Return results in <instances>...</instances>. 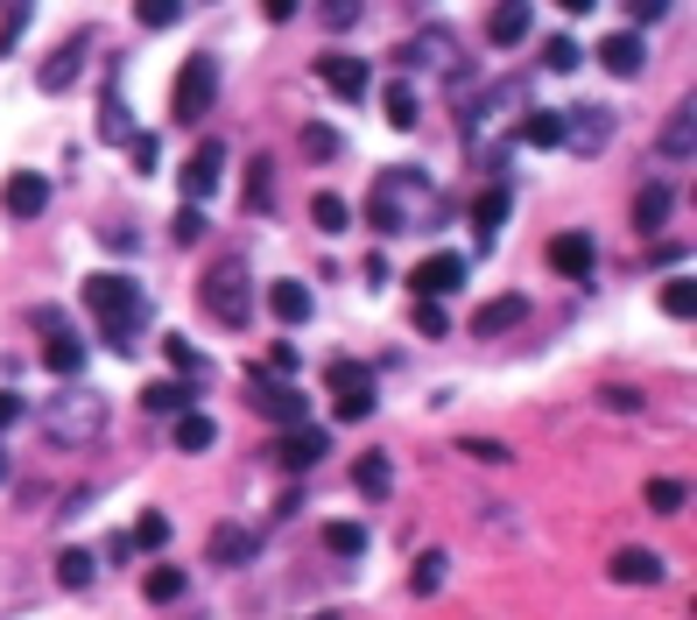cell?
<instances>
[{
  "label": "cell",
  "instance_id": "6da1fadb",
  "mask_svg": "<svg viewBox=\"0 0 697 620\" xmlns=\"http://www.w3.org/2000/svg\"><path fill=\"white\" fill-rule=\"evenodd\" d=\"M437 219H444V190L423 177L416 163L387 169L374 184V198H366V226H374L381 240H395V232H430Z\"/></svg>",
  "mask_w": 697,
  "mask_h": 620
},
{
  "label": "cell",
  "instance_id": "7a4b0ae2",
  "mask_svg": "<svg viewBox=\"0 0 697 620\" xmlns=\"http://www.w3.org/2000/svg\"><path fill=\"white\" fill-rule=\"evenodd\" d=\"M85 310L100 318V332L113 353H134L142 345V324H148V297L134 276H92L85 282Z\"/></svg>",
  "mask_w": 697,
  "mask_h": 620
},
{
  "label": "cell",
  "instance_id": "3957f363",
  "mask_svg": "<svg viewBox=\"0 0 697 620\" xmlns=\"http://www.w3.org/2000/svg\"><path fill=\"white\" fill-rule=\"evenodd\" d=\"M106 395H92V388H71V395H50L43 402V437L56 444V452H85V444H100L106 437Z\"/></svg>",
  "mask_w": 697,
  "mask_h": 620
},
{
  "label": "cell",
  "instance_id": "277c9868",
  "mask_svg": "<svg viewBox=\"0 0 697 620\" xmlns=\"http://www.w3.org/2000/svg\"><path fill=\"white\" fill-rule=\"evenodd\" d=\"M198 297H205V310L226 324V332H240V324L254 318V282H247V261H240V255H226L219 268H211Z\"/></svg>",
  "mask_w": 697,
  "mask_h": 620
},
{
  "label": "cell",
  "instance_id": "5b68a950",
  "mask_svg": "<svg viewBox=\"0 0 697 620\" xmlns=\"http://www.w3.org/2000/svg\"><path fill=\"white\" fill-rule=\"evenodd\" d=\"M211 100H219V56L198 50V56H184V71H177V92H169V113H177L184 127H198Z\"/></svg>",
  "mask_w": 697,
  "mask_h": 620
},
{
  "label": "cell",
  "instance_id": "8992f818",
  "mask_svg": "<svg viewBox=\"0 0 697 620\" xmlns=\"http://www.w3.org/2000/svg\"><path fill=\"white\" fill-rule=\"evenodd\" d=\"M613 134H620V113H606V106H571L564 113V148L571 155H606Z\"/></svg>",
  "mask_w": 697,
  "mask_h": 620
},
{
  "label": "cell",
  "instance_id": "52a82bcc",
  "mask_svg": "<svg viewBox=\"0 0 697 620\" xmlns=\"http://www.w3.org/2000/svg\"><path fill=\"white\" fill-rule=\"evenodd\" d=\"M324 452H332V431H318V423H282V437H275V465H282V473H310Z\"/></svg>",
  "mask_w": 697,
  "mask_h": 620
},
{
  "label": "cell",
  "instance_id": "ba28073f",
  "mask_svg": "<svg viewBox=\"0 0 697 620\" xmlns=\"http://www.w3.org/2000/svg\"><path fill=\"white\" fill-rule=\"evenodd\" d=\"M92 43H100V29H71V35H64V50H56L50 64L35 71V85H43V92H71V85H77V71H85V56H92Z\"/></svg>",
  "mask_w": 697,
  "mask_h": 620
},
{
  "label": "cell",
  "instance_id": "9c48e42d",
  "mask_svg": "<svg viewBox=\"0 0 697 620\" xmlns=\"http://www.w3.org/2000/svg\"><path fill=\"white\" fill-rule=\"evenodd\" d=\"M0 205H8V219H43V211H50V177H43V169H14V177L8 184H0Z\"/></svg>",
  "mask_w": 697,
  "mask_h": 620
},
{
  "label": "cell",
  "instance_id": "30bf717a",
  "mask_svg": "<svg viewBox=\"0 0 697 620\" xmlns=\"http://www.w3.org/2000/svg\"><path fill=\"white\" fill-rule=\"evenodd\" d=\"M219 184H226V142H198V148H190V163H184V198L205 205Z\"/></svg>",
  "mask_w": 697,
  "mask_h": 620
},
{
  "label": "cell",
  "instance_id": "8fae6325",
  "mask_svg": "<svg viewBox=\"0 0 697 620\" xmlns=\"http://www.w3.org/2000/svg\"><path fill=\"white\" fill-rule=\"evenodd\" d=\"M254 550H261V536H254V529H240V521H219V529L205 536V565H219V571L254 565Z\"/></svg>",
  "mask_w": 697,
  "mask_h": 620
},
{
  "label": "cell",
  "instance_id": "7c38bea8",
  "mask_svg": "<svg viewBox=\"0 0 697 620\" xmlns=\"http://www.w3.org/2000/svg\"><path fill=\"white\" fill-rule=\"evenodd\" d=\"M318 78L339 92V100H366V85H374L366 56H345V50H324V56H318Z\"/></svg>",
  "mask_w": 697,
  "mask_h": 620
},
{
  "label": "cell",
  "instance_id": "4fadbf2b",
  "mask_svg": "<svg viewBox=\"0 0 697 620\" xmlns=\"http://www.w3.org/2000/svg\"><path fill=\"white\" fill-rule=\"evenodd\" d=\"M465 282V255H423L409 268V289L416 297H451V289Z\"/></svg>",
  "mask_w": 697,
  "mask_h": 620
},
{
  "label": "cell",
  "instance_id": "5bb4252c",
  "mask_svg": "<svg viewBox=\"0 0 697 620\" xmlns=\"http://www.w3.org/2000/svg\"><path fill=\"white\" fill-rule=\"evenodd\" d=\"M550 261H556V276H571V282H592V268H599V240H592V232H556Z\"/></svg>",
  "mask_w": 697,
  "mask_h": 620
},
{
  "label": "cell",
  "instance_id": "9a60e30c",
  "mask_svg": "<svg viewBox=\"0 0 697 620\" xmlns=\"http://www.w3.org/2000/svg\"><path fill=\"white\" fill-rule=\"evenodd\" d=\"M521 318H529V297H493V303L472 310V339H500V332H514Z\"/></svg>",
  "mask_w": 697,
  "mask_h": 620
},
{
  "label": "cell",
  "instance_id": "2e32d148",
  "mask_svg": "<svg viewBox=\"0 0 697 620\" xmlns=\"http://www.w3.org/2000/svg\"><path fill=\"white\" fill-rule=\"evenodd\" d=\"M613 586H663V557H655V550H613Z\"/></svg>",
  "mask_w": 697,
  "mask_h": 620
},
{
  "label": "cell",
  "instance_id": "e0dca14e",
  "mask_svg": "<svg viewBox=\"0 0 697 620\" xmlns=\"http://www.w3.org/2000/svg\"><path fill=\"white\" fill-rule=\"evenodd\" d=\"M529 22H535V8H529V0H500V8L487 14V35H493V50H514L521 35H529Z\"/></svg>",
  "mask_w": 697,
  "mask_h": 620
},
{
  "label": "cell",
  "instance_id": "ac0fdd59",
  "mask_svg": "<svg viewBox=\"0 0 697 620\" xmlns=\"http://www.w3.org/2000/svg\"><path fill=\"white\" fill-rule=\"evenodd\" d=\"M599 64H606L613 78H642V64H648V43H642V35H606V43H599Z\"/></svg>",
  "mask_w": 697,
  "mask_h": 620
},
{
  "label": "cell",
  "instance_id": "d6986e66",
  "mask_svg": "<svg viewBox=\"0 0 697 620\" xmlns=\"http://www.w3.org/2000/svg\"><path fill=\"white\" fill-rule=\"evenodd\" d=\"M43 360H50V374L77 381V374H85V339H71L64 324H50V332H43Z\"/></svg>",
  "mask_w": 697,
  "mask_h": 620
},
{
  "label": "cell",
  "instance_id": "ffe728a7",
  "mask_svg": "<svg viewBox=\"0 0 697 620\" xmlns=\"http://www.w3.org/2000/svg\"><path fill=\"white\" fill-rule=\"evenodd\" d=\"M254 410H261V416H275V423H303V416H310V395H297L289 381H261Z\"/></svg>",
  "mask_w": 697,
  "mask_h": 620
},
{
  "label": "cell",
  "instance_id": "44dd1931",
  "mask_svg": "<svg viewBox=\"0 0 697 620\" xmlns=\"http://www.w3.org/2000/svg\"><path fill=\"white\" fill-rule=\"evenodd\" d=\"M169 444H177V452H211V444H219V423L205 410H184V416H169Z\"/></svg>",
  "mask_w": 697,
  "mask_h": 620
},
{
  "label": "cell",
  "instance_id": "7402d4cb",
  "mask_svg": "<svg viewBox=\"0 0 697 620\" xmlns=\"http://www.w3.org/2000/svg\"><path fill=\"white\" fill-rule=\"evenodd\" d=\"M669 211H676V190L669 184H648L642 198H634V232H648V240H655V232L669 226Z\"/></svg>",
  "mask_w": 697,
  "mask_h": 620
},
{
  "label": "cell",
  "instance_id": "603a6c76",
  "mask_svg": "<svg viewBox=\"0 0 697 620\" xmlns=\"http://www.w3.org/2000/svg\"><path fill=\"white\" fill-rule=\"evenodd\" d=\"M690 148H697V106L676 100L669 127H663V155H669V163H690Z\"/></svg>",
  "mask_w": 697,
  "mask_h": 620
},
{
  "label": "cell",
  "instance_id": "cb8c5ba5",
  "mask_svg": "<svg viewBox=\"0 0 697 620\" xmlns=\"http://www.w3.org/2000/svg\"><path fill=\"white\" fill-rule=\"evenodd\" d=\"M500 226H508V184H500V190H479V198H472V232H479V247H493Z\"/></svg>",
  "mask_w": 697,
  "mask_h": 620
},
{
  "label": "cell",
  "instance_id": "d4e9b609",
  "mask_svg": "<svg viewBox=\"0 0 697 620\" xmlns=\"http://www.w3.org/2000/svg\"><path fill=\"white\" fill-rule=\"evenodd\" d=\"M268 310H275L282 324H310V310H318V297H310L303 282H268Z\"/></svg>",
  "mask_w": 697,
  "mask_h": 620
},
{
  "label": "cell",
  "instance_id": "484cf974",
  "mask_svg": "<svg viewBox=\"0 0 697 620\" xmlns=\"http://www.w3.org/2000/svg\"><path fill=\"white\" fill-rule=\"evenodd\" d=\"M190 402H198V388H190V381H155V388H142V410L148 416H184Z\"/></svg>",
  "mask_w": 697,
  "mask_h": 620
},
{
  "label": "cell",
  "instance_id": "4316f807",
  "mask_svg": "<svg viewBox=\"0 0 697 620\" xmlns=\"http://www.w3.org/2000/svg\"><path fill=\"white\" fill-rule=\"evenodd\" d=\"M353 487H360L366 500H387V487H395V465H387V452H360V465H353Z\"/></svg>",
  "mask_w": 697,
  "mask_h": 620
},
{
  "label": "cell",
  "instance_id": "83f0119b",
  "mask_svg": "<svg viewBox=\"0 0 697 620\" xmlns=\"http://www.w3.org/2000/svg\"><path fill=\"white\" fill-rule=\"evenodd\" d=\"M521 142H529V148H564V113L529 106V113H521Z\"/></svg>",
  "mask_w": 697,
  "mask_h": 620
},
{
  "label": "cell",
  "instance_id": "f1b7e54d",
  "mask_svg": "<svg viewBox=\"0 0 697 620\" xmlns=\"http://www.w3.org/2000/svg\"><path fill=\"white\" fill-rule=\"evenodd\" d=\"M275 205V155H254V163H247V211H261Z\"/></svg>",
  "mask_w": 697,
  "mask_h": 620
},
{
  "label": "cell",
  "instance_id": "f546056e",
  "mask_svg": "<svg viewBox=\"0 0 697 620\" xmlns=\"http://www.w3.org/2000/svg\"><path fill=\"white\" fill-rule=\"evenodd\" d=\"M458 43H451V29H423L409 50H402V64H451Z\"/></svg>",
  "mask_w": 697,
  "mask_h": 620
},
{
  "label": "cell",
  "instance_id": "4dcf8cb0",
  "mask_svg": "<svg viewBox=\"0 0 697 620\" xmlns=\"http://www.w3.org/2000/svg\"><path fill=\"white\" fill-rule=\"evenodd\" d=\"M381 113H387V127H395V134H409V127L423 121V106H416V92H409V85H402V78H395V85H387V92H381Z\"/></svg>",
  "mask_w": 697,
  "mask_h": 620
},
{
  "label": "cell",
  "instance_id": "1f68e13d",
  "mask_svg": "<svg viewBox=\"0 0 697 620\" xmlns=\"http://www.w3.org/2000/svg\"><path fill=\"white\" fill-rule=\"evenodd\" d=\"M332 410H339L345 423H366V416H374V374H366V381H345V388H332Z\"/></svg>",
  "mask_w": 697,
  "mask_h": 620
},
{
  "label": "cell",
  "instance_id": "d6a6232c",
  "mask_svg": "<svg viewBox=\"0 0 697 620\" xmlns=\"http://www.w3.org/2000/svg\"><path fill=\"white\" fill-rule=\"evenodd\" d=\"M127 134H134L127 100H121V92H106V100H100V142H106V148H127Z\"/></svg>",
  "mask_w": 697,
  "mask_h": 620
},
{
  "label": "cell",
  "instance_id": "836d02e7",
  "mask_svg": "<svg viewBox=\"0 0 697 620\" xmlns=\"http://www.w3.org/2000/svg\"><path fill=\"white\" fill-rule=\"evenodd\" d=\"M310 226H318V232H345V226H353V205H345L339 190H318V198H310Z\"/></svg>",
  "mask_w": 697,
  "mask_h": 620
},
{
  "label": "cell",
  "instance_id": "e575fe53",
  "mask_svg": "<svg viewBox=\"0 0 697 620\" xmlns=\"http://www.w3.org/2000/svg\"><path fill=\"white\" fill-rule=\"evenodd\" d=\"M184 586H190V578H184L177 565H155V571L142 578V599H148V607H169V599H184Z\"/></svg>",
  "mask_w": 697,
  "mask_h": 620
},
{
  "label": "cell",
  "instance_id": "d590c367",
  "mask_svg": "<svg viewBox=\"0 0 697 620\" xmlns=\"http://www.w3.org/2000/svg\"><path fill=\"white\" fill-rule=\"evenodd\" d=\"M56 578H64L71 592H85L92 578H100V557H92V550H64V557H56Z\"/></svg>",
  "mask_w": 697,
  "mask_h": 620
},
{
  "label": "cell",
  "instance_id": "8d00e7d4",
  "mask_svg": "<svg viewBox=\"0 0 697 620\" xmlns=\"http://www.w3.org/2000/svg\"><path fill=\"white\" fill-rule=\"evenodd\" d=\"M409 324L423 339H451V310H444V297H423L416 310H409Z\"/></svg>",
  "mask_w": 697,
  "mask_h": 620
},
{
  "label": "cell",
  "instance_id": "74e56055",
  "mask_svg": "<svg viewBox=\"0 0 697 620\" xmlns=\"http://www.w3.org/2000/svg\"><path fill=\"white\" fill-rule=\"evenodd\" d=\"M684 508H690L684 479H648V515H684Z\"/></svg>",
  "mask_w": 697,
  "mask_h": 620
},
{
  "label": "cell",
  "instance_id": "f35d334b",
  "mask_svg": "<svg viewBox=\"0 0 697 620\" xmlns=\"http://www.w3.org/2000/svg\"><path fill=\"white\" fill-rule=\"evenodd\" d=\"M444 571H451V565H444V550H423V557H416V571H409V592H416V599H430V592L444 586Z\"/></svg>",
  "mask_w": 697,
  "mask_h": 620
},
{
  "label": "cell",
  "instance_id": "ab89813d",
  "mask_svg": "<svg viewBox=\"0 0 697 620\" xmlns=\"http://www.w3.org/2000/svg\"><path fill=\"white\" fill-rule=\"evenodd\" d=\"M127 536H134V550H169V515H163V508H148Z\"/></svg>",
  "mask_w": 697,
  "mask_h": 620
},
{
  "label": "cell",
  "instance_id": "60d3db41",
  "mask_svg": "<svg viewBox=\"0 0 697 620\" xmlns=\"http://www.w3.org/2000/svg\"><path fill=\"white\" fill-rule=\"evenodd\" d=\"M134 22H142V29H177L184 22V0H134Z\"/></svg>",
  "mask_w": 697,
  "mask_h": 620
},
{
  "label": "cell",
  "instance_id": "b9f144b4",
  "mask_svg": "<svg viewBox=\"0 0 697 620\" xmlns=\"http://www.w3.org/2000/svg\"><path fill=\"white\" fill-rule=\"evenodd\" d=\"M324 550L332 557H366V529L360 521H332V529H324Z\"/></svg>",
  "mask_w": 697,
  "mask_h": 620
},
{
  "label": "cell",
  "instance_id": "7bdbcfd3",
  "mask_svg": "<svg viewBox=\"0 0 697 620\" xmlns=\"http://www.w3.org/2000/svg\"><path fill=\"white\" fill-rule=\"evenodd\" d=\"M578 64H585V50H578L571 35H550V43H542V71L564 78V71H578Z\"/></svg>",
  "mask_w": 697,
  "mask_h": 620
},
{
  "label": "cell",
  "instance_id": "ee69618b",
  "mask_svg": "<svg viewBox=\"0 0 697 620\" xmlns=\"http://www.w3.org/2000/svg\"><path fill=\"white\" fill-rule=\"evenodd\" d=\"M163 360L177 366V374H198V366H205V360H198V345H190L184 332H163Z\"/></svg>",
  "mask_w": 697,
  "mask_h": 620
},
{
  "label": "cell",
  "instance_id": "f6af8a7d",
  "mask_svg": "<svg viewBox=\"0 0 697 620\" xmlns=\"http://www.w3.org/2000/svg\"><path fill=\"white\" fill-rule=\"evenodd\" d=\"M169 232H177V247H198V240H205V205H190V198H184V211L169 219Z\"/></svg>",
  "mask_w": 697,
  "mask_h": 620
},
{
  "label": "cell",
  "instance_id": "bcb514c9",
  "mask_svg": "<svg viewBox=\"0 0 697 620\" xmlns=\"http://www.w3.org/2000/svg\"><path fill=\"white\" fill-rule=\"evenodd\" d=\"M127 163L142 169V177H155V163H163V142H155V134H127Z\"/></svg>",
  "mask_w": 697,
  "mask_h": 620
},
{
  "label": "cell",
  "instance_id": "7dc6e473",
  "mask_svg": "<svg viewBox=\"0 0 697 620\" xmlns=\"http://www.w3.org/2000/svg\"><path fill=\"white\" fill-rule=\"evenodd\" d=\"M339 148H345V142H339V127H303V155H310V163H332Z\"/></svg>",
  "mask_w": 697,
  "mask_h": 620
},
{
  "label": "cell",
  "instance_id": "c3c4849f",
  "mask_svg": "<svg viewBox=\"0 0 697 620\" xmlns=\"http://www.w3.org/2000/svg\"><path fill=\"white\" fill-rule=\"evenodd\" d=\"M318 14H324V29H332V35H339V29H353V22H360V14H366V0H324V8H318Z\"/></svg>",
  "mask_w": 697,
  "mask_h": 620
},
{
  "label": "cell",
  "instance_id": "681fc988",
  "mask_svg": "<svg viewBox=\"0 0 697 620\" xmlns=\"http://www.w3.org/2000/svg\"><path fill=\"white\" fill-rule=\"evenodd\" d=\"M663 310H669V318H690V310H697V289H690V276H676V282L663 289Z\"/></svg>",
  "mask_w": 697,
  "mask_h": 620
},
{
  "label": "cell",
  "instance_id": "f907efd6",
  "mask_svg": "<svg viewBox=\"0 0 697 620\" xmlns=\"http://www.w3.org/2000/svg\"><path fill=\"white\" fill-rule=\"evenodd\" d=\"M458 452H465V458H479V465H508V458H514L508 444H493V437H465Z\"/></svg>",
  "mask_w": 697,
  "mask_h": 620
},
{
  "label": "cell",
  "instance_id": "816d5d0a",
  "mask_svg": "<svg viewBox=\"0 0 697 620\" xmlns=\"http://www.w3.org/2000/svg\"><path fill=\"white\" fill-rule=\"evenodd\" d=\"M22 29H29V0H8V29H0V56H8L14 43H22Z\"/></svg>",
  "mask_w": 697,
  "mask_h": 620
},
{
  "label": "cell",
  "instance_id": "f5cc1de1",
  "mask_svg": "<svg viewBox=\"0 0 697 620\" xmlns=\"http://www.w3.org/2000/svg\"><path fill=\"white\" fill-rule=\"evenodd\" d=\"M669 8H676V0H627V14H634V22H663Z\"/></svg>",
  "mask_w": 697,
  "mask_h": 620
},
{
  "label": "cell",
  "instance_id": "db71d44e",
  "mask_svg": "<svg viewBox=\"0 0 697 620\" xmlns=\"http://www.w3.org/2000/svg\"><path fill=\"white\" fill-rule=\"evenodd\" d=\"M599 402H606V410H620V416H634V410H642V395H634V388H606Z\"/></svg>",
  "mask_w": 697,
  "mask_h": 620
},
{
  "label": "cell",
  "instance_id": "11a10c76",
  "mask_svg": "<svg viewBox=\"0 0 697 620\" xmlns=\"http://www.w3.org/2000/svg\"><path fill=\"white\" fill-rule=\"evenodd\" d=\"M29 416V402L22 395H8V388H0V431H8V423H22Z\"/></svg>",
  "mask_w": 697,
  "mask_h": 620
},
{
  "label": "cell",
  "instance_id": "9f6ffc18",
  "mask_svg": "<svg viewBox=\"0 0 697 620\" xmlns=\"http://www.w3.org/2000/svg\"><path fill=\"white\" fill-rule=\"evenodd\" d=\"M268 8V22H289V14H297V0H261Z\"/></svg>",
  "mask_w": 697,
  "mask_h": 620
},
{
  "label": "cell",
  "instance_id": "6f0895ef",
  "mask_svg": "<svg viewBox=\"0 0 697 620\" xmlns=\"http://www.w3.org/2000/svg\"><path fill=\"white\" fill-rule=\"evenodd\" d=\"M556 8H564V14H592L599 0H556Z\"/></svg>",
  "mask_w": 697,
  "mask_h": 620
},
{
  "label": "cell",
  "instance_id": "680465c9",
  "mask_svg": "<svg viewBox=\"0 0 697 620\" xmlns=\"http://www.w3.org/2000/svg\"><path fill=\"white\" fill-rule=\"evenodd\" d=\"M8 473H14V465H8V452H0V487H8Z\"/></svg>",
  "mask_w": 697,
  "mask_h": 620
},
{
  "label": "cell",
  "instance_id": "91938a15",
  "mask_svg": "<svg viewBox=\"0 0 697 620\" xmlns=\"http://www.w3.org/2000/svg\"><path fill=\"white\" fill-rule=\"evenodd\" d=\"M310 620H339V613H310Z\"/></svg>",
  "mask_w": 697,
  "mask_h": 620
}]
</instances>
